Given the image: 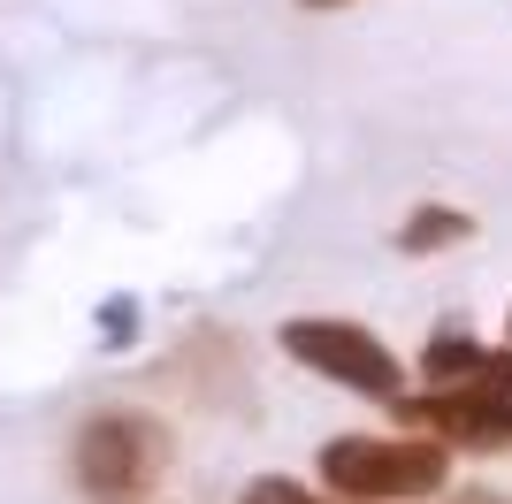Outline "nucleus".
I'll return each instance as SVG.
<instances>
[{
  "instance_id": "nucleus-1",
  "label": "nucleus",
  "mask_w": 512,
  "mask_h": 504,
  "mask_svg": "<svg viewBox=\"0 0 512 504\" xmlns=\"http://www.w3.org/2000/svg\"><path fill=\"white\" fill-rule=\"evenodd\" d=\"M321 482L360 504H421L451 482L436 436H337L321 443Z\"/></svg>"
},
{
  "instance_id": "nucleus-2",
  "label": "nucleus",
  "mask_w": 512,
  "mask_h": 504,
  "mask_svg": "<svg viewBox=\"0 0 512 504\" xmlns=\"http://www.w3.org/2000/svg\"><path fill=\"white\" fill-rule=\"evenodd\" d=\"M169 459V436L138 413H100L77 428V489L85 504H146Z\"/></svg>"
},
{
  "instance_id": "nucleus-3",
  "label": "nucleus",
  "mask_w": 512,
  "mask_h": 504,
  "mask_svg": "<svg viewBox=\"0 0 512 504\" xmlns=\"http://www.w3.org/2000/svg\"><path fill=\"white\" fill-rule=\"evenodd\" d=\"M276 344L299 359V367H314V375L344 382V390H360V398H383V405H390L398 390H406V375H398V352H390L375 329H360V321L299 314V321H283Z\"/></svg>"
},
{
  "instance_id": "nucleus-4",
  "label": "nucleus",
  "mask_w": 512,
  "mask_h": 504,
  "mask_svg": "<svg viewBox=\"0 0 512 504\" xmlns=\"http://www.w3.org/2000/svg\"><path fill=\"white\" fill-rule=\"evenodd\" d=\"M390 413L421 428L436 443H459V451H505L512 443V405L490 398V390H474V382H444V390H428V398H390Z\"/></svg>"
},
{
  "instance_id": "nucleus-5",
  "label": "nucleus",
  "mask_w": 512,
  "mask_h": 504,
  "mask_svg": "<svg viewBox=\"0 0 512 504\" xmlns=\"http://www.w3.org/2000/svg\"><path fill=\"white\" fill-rule=\"evenodd\" d=\"M482 359H490V344H474L467 329H436L421 352V375H428V390H444V382H474Z\"/></svg>"
},
{
  "instance_id": "nucleus-6",
  "label": "nucleus",
  "mask_w": 512,
  "mask_h": 504,
  "mask_svg": "<svg viewBox=\"0 0 512 504\" xmlns=\"http://www.w3.org/2000/svg\"><path fill=\"white\" fill-rule=\"evenodd\" d=\"M474 237V214L459 207H413V222H398V252H444V245H467Z\"/></svg>"
},
{
  "instance_id": "nucleus-7",
  "label": "nucleus",
  "mask_w": 512,
  "mask_h": 504,
  "mask_svg": "<svg viewBox=\"0 0 512 504\" xmlns=\"http://www.w3.org/2000/svg\"><path fill=\"white\" fill-rule=\"evenodd\" d=\"M237 504H314V497H306L299 482H276V474H268V482H253V489H245Z\"/></svg>"
},
{
  "instance_id": "nucleus-8",
  "label": "nucleus",
  "mask_w": 512,
  "mask_h": 504,
  "mask_svg": "<svg viewBox=\"0 0 512 504\" xmlns=\"http://www.w3.org/2000/svg\"><path fill=\"white\" fill-rule=\"evenodd\" d=\"M107 336H115V344L130 336V298H115V306H107Z\"/></svg>"
},
{
  "instance_id": "nucleus-9",
  "label": "nucleus",
  "mask_w": 512,
  "mask_h": 504,
  "mask_svg": "<svg viewBox=\"0 0 512 504\" xmlns=\"http://www.w3.org/2000/svg\"><path fill=\"white\" fill-rule=\"evenodd\" d=\"M459 504H505L497 489H459Z\"/></svg>"
},
{
  "instance_id": "nucleus-10",
  "label": "nucleus",
  "mask_w": 512,
  "mask_h": 504,
  "mask_svg": "<svg viewBox=\"0 0 512 504\" xmlns=\"http://www.w3.org/2000/svg\"><path fill=\"white\" fill-rule=\"evenodd\" d=\"M306 8H344V0H306Z\"/></svg>"
},
{
  "instance_id": "nucleus-11",
  "label": "nucleus",
  "mask_w": 512,
  "mask_h": 504,
  "mask_svg": "<svg viewBox=\"0 0 512 504\" xmlns=\"http://www.w3.org/2000/svg\"><path fill=\"white\" fill-rule=\"evenodd\" d=\"M505 344H512V321H505Z\"/></svg>"
}]
</instances>
